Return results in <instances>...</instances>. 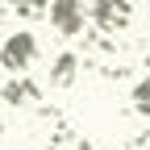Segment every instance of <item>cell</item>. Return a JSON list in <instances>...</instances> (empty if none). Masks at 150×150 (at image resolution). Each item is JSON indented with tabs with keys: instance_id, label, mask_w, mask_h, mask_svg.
I'll return each instance as SVG.
<instances>
[{
	"instance_id": "cell-7",
	"label": "cell",
	"mask_w": 150,
	"mask_h": 150,
	"mask_svg": "<svg viewBox=\"0 0 150 150\" xmlns=\"http://www.w3.org/2000/svg\"><path fill=\"white\" fill-rule=\"evenodd\" d=\"M4 4H8V13L25 17V21H42L50 13V0H4Z\"/></svg>"
},
{
	"instance_id": "cell-10",
	"label": "cell",
	"mask_w": 150,
	"mask_h": 150,
	"mask_svg": "<svg viewBox=\"0 0 150 150\" xmlns=\"http://www.w3.org/2000/svg\"><path fill=\"white\" fill-rule=\"evenodd\" d=\"M0 142H4V125H0Z\"/></svg>"
},
{
	"instance_id": "cell-1",
	"label": "cell",
	"mask_w": 150,
	"mask_h": 150,
	"mask_svg": "<svg viewBox=\"0 0 150 150\" xmlns=\"http://www.w3.org/2000/svg\"><path fill=\"white\" fill-rule=\"evenodd\" d=\"M38 59V38L25 33V29H13L4 38V46H0V67H4L8 75H25Z\"/></svg>"
},
{
	"instance_id": "cell-4",
	"label": "cell",
	"mask_w": 150,
	"mask_h": 150,
	"mask_svg": "<svg viewBox=\"0 0 150 150\" xmlns=\"http://www.w3.org/2000/svg\"><path fill=\"white\" fill-rule=\"evenodd\" d=\"M0 100H4L8 108H25V104L42 100V88H38L33 79H25V75H13V79L0 83Z\"/></svg>"
},
{
	"instance_id": "cell-2",
	"label": "cell",
	"mask_w": 150,
	"mask_h": 150,
	"mask_svg": "<svg viewBox=\"0 0 150 150\" xmlns=\"http://www.w3.org/2000/svg\"><path fill=\"white\" fill-rule=\"evenodd\" d=\"M92 21L100 33H121L134 21V4L129 0H92Z\"/></svg>"
},
{
	"instance_id": "cell-5",
	"label": "cell",
	"mask_w": 150,
	"mask_h": 150,
	"mask_svg": "<svg viewBox=\"0 0 150 150\" xmlns=\"http://www.w3.org/2000/svg\"><path fill=\"white\" fill-rule=\"evenodd\" d=\"M79 54H71V50H63V54H54V63H50V88H71L75 83V75H79Z\"/></svg>"
},
{
	"instance_id": "cell-11",
	"label": "cell",
	"mask_w": 150,
	"mask_h": 150,
	"mask_svg": "<svg viewBox=\"0 0 150 150\" xmlns=\"http://www.w3.org/2000/svg\"><path fill=\"white\" fill-rule=\"evenodd\" d=\"M146 4H150V0H146Z\"/></svg>"
},
{
	"instance_id": "cell-8",
	"label": "cell",
	"mask_w": 150,
	"mask_h": 150,
	"mask_svg": "<svg viewBox=\"0 0 150 150\" xmlns=\"http://www.w3.org/2000/svg\"><path fill=\"white\" fill-rule=\"evenodd\" d=\"M129 100H134V112H138V117L150 121V75L134 83V96H129Z\"/></svg>"
},
{
	"instance_id": "cell-3",
	"label": "cell",
	"mask_w": 150,
	"mask_h": 150,
	"mask_svg": "<svg viewBox=\"0 0 150 150\" xmlns=\"http://www.w3.org/2000/svg\"><path fill=\"white\" fill-rule=\"evenodd\" d=\"M50 25L59 29L63 38H79L88 25V13H83V0H50Z\"/></svg>"
},
{
	"instance_id": "cell-9",
	"label": "cell",
	"mask_w": 150,
	"mask_h": 150,
	"mask_svg": "<svg viewBox=\"0 0 150 150\" xmlns=\"http://www.w3.org/2000/svg\"><path fill=\"white\" fill-rule=\"evenodd\" d=\"M134 59H138V67H146V71H150V33L134 46Z\"/></svg>"
},
{
	"instance_id": "cell-6",
	"label": "cell",
	"mask_w": 150,
	"mask_h": 150,
	"mask_svg": "<svg viewBox=\"0 0 150 150\" xmlns=\"http://www.w3.org/2000/svg\"><path fill=\"white\" fill-rule=\"evenodd\" d=\"M46 150H92V142H88V138L79 134V129H67V125H59Z\"/></svg>"
}]
</instances>
